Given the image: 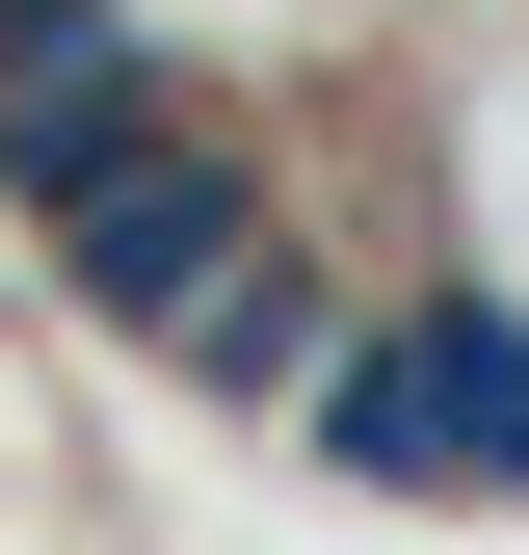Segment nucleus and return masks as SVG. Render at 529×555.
Wrapping results in <instances>:
<instances>
[{
  "mask_svg": "<svg viewBox=\"0 0 529 555\" xmlns=\"http://www.w3.org/2000/svg\"><path fill=\"white\" fill-rule=\"evenodd\" d=\"M292 424H318V476H371V503H529V292L450 264V292L371 318Z\"/></svg>",
  "mask_w": 529,
  "mask_h": 555,
  "instance_id": "obj_1",
  "label": "nucleus"
}]
</instances>
